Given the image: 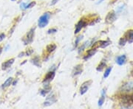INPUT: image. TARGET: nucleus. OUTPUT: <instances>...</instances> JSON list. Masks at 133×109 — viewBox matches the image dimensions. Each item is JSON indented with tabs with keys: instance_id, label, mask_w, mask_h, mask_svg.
Instances as JSON below:
<instances>
[{
	"instance_id": "nucleus-1",
	"label": "nucleus",
	"mask_w": 133,
	"mask_h": 109,
	"mask_svg": "<svg viewBox=\"0 0 133 109\" xmlns=\"http://www.w3.org/2000/svg\"><path fill=\"white\" fill-rule=\"evenodd\" d=\"M50 16V14L49 13H46L39 18V27L43 28L47 25L48 21H49Z\"/></svg>"
},
{
	"instance_id": "nucleus-2",
	"label": "nucleus",
	"mask_w": 133,
	"mask_h": 109,
	"mask_svg": "<svg viewBox=\"0 0 133 109\" xmlns=\"http://www.w3.org/2000/svg\"><path fill=\"white\" fill-rule=\"evenodd\" d=\"M34 31H35V29L34 28H32L28 32V33L27 34L26 39L24 41H25V44H30V43L33 42V37H34Z\"/></svg>"
},
{
	"instance_id": "nucleus-3",
	"label": "nucleus",
	"mask_w": 133,
	"mask_h": 109,
	"mask_svg": "<svg viewBox=\"0 0 133 109\" xmlns=\"http://www.w3.org/2000/svg\"><path fill=\"white\" fill-rule=\"evenodd\" d=\"M116 19H117V16H116V13H115V12L114 11L110 12L106 17V22L108 24H111L113 21H115L116 20Z\"/></svg>"
},
{
	"instance_id": "nucleus-4",
	"label": "nucleus",
	"mask_w": 133,
	"mask_h": 109,
	"mask_svg": "<svg viewBox=\"0 0 133 109\" xmlns=\"http://www.w3.org/2000/svg\"><path fill=\"white\" fill-rule=\"evenodd\" d=\"M92 83V81L91 80H89V81H87L85 83H84L82 84V86H81V89H80V93L81 95L84 94L89 89V86H90V85Z\"/></svg>"
},
{
	"instance_id": "nucleus-5",
	"label": "nucleus",
	"mask_w": 133,
	"mask_h": 109,
	"mask_svg": "<svg viewBox=\"0 0 133 109\" xmlns=\"http://www.w3.org/2000/svg\"><path fill=\"white\" fill-rule=\"evenodd\" d=\"M87 25V23L84 21V20H80L78 24L76 25V30H75V34H77L80 32V30L84 27H85Z\"/></svg>"
},
{
	"instance_id": "nucleus-6",
	"label": "nucleus",
	"mask_w": 133,
	"mask_h": 109,
	"mask_svg": "<svg viewBox=\"0 0 133 109\" xmlns=\"http://www.w3.org/2000/svg\"><path fill=\"white\" fill-rule=\"evenodd\" d=\"M56 101V97H55V96H54L53 95V96H49L47 97V100L44 102V106H50V105H51L52 104H53Z\"/></svg>"
},
{
	"instance_id": "nucleus-7",
	"label": "nucleus",
	"mask_w": 133,
	"mask_h": 109,
	"mask_svg": "<svg viewBox=\"0 0 133 109\" xmlns=\"http://www.w3.org/2000/svg\"><path fill=\"white\" fill-rule=\"evenodd\" d=\"M55 77V72L53 71H49L48 73L46 75L45 77H44V83L46 82V83H49Z\"/></svg>"
},
{
	"instance_id": "nucleus-8",
	"label": "nucleus",
	"mask_w": 133,
	"mask_h": 109,
	"mask_svg": "<svg viewBox=\"0 0 133 109\" xmlns=\"http://www.w3.org/2000/svg\"><path fill=\"white\" fill-rule=\"evenodd\" d=\"M126 57L125 55H120V56H118L116 59V63L119 65V66H122L125 64L126 62Z\"/></svg>"
},
{
	"instance_id": "nucleus-9",
	"label": "nucleus",
	"mask_w": 133,
	"mask_h": 109,
	"mask_svg": "<svg viewBox=\"0 0 133 109\" xmlns=\"http://www.w3.org/2000/svg\"><path fill=\"white\" fill-rule=\"evenodd\" d=\"M14 58H12V59H10V60H7V61H5V63H3L2 64V69H3V70H5V69H8V68H10V66H11V65L14 64Z\"/></svg>"
},
{
	"instance_id": "nucleus-10",
	"label": "nucleus",
	"mask_w": 133,
	"mask_h": 109,
	"mask_svg": "<svg viewBox=\"0 0 133 109\" xmlns=\"http://www.w3.org/2000/svg\"><path fill=\"white\" fill-rule=\"evenodd\" d=\"M122 90L124 91H129L133 90V81L129 82L126 84L124 85V86L122 87Z\"/></svg>"
},
{
	"instance_id": "nucleus-11",
	"label": "nucleus",
	"mask_w": 133,
	"mask_h": 109,
	"mask_svg": "<svg viewBox=\"0 0 133 109\" xmlns=\"http://www.w3.org/2000/svg\"><path fill=\"white\" fill-rule=\"evenodd\" d=\"M124 37L126 38L129 44L132 43L133 42V30H131L128 31Z\"/></svg>"
},
{
	"instance_id": "nucleus-12",
	"label": "nucleus",
	"mask_w": 133,
	"mask_h": 109,
	"mask_svg": "<svg viewBox=\"0 0 133 109\" xmlns=\"http://www.w3.org/2000/svg\"><path fill=\"white\" fill-rule=\"evenodd\" d=\"M82 69H83V65L82 64H78L77 65L73 71V75H80L82 72Z\"/></svg>"
},
{
	"instance_id": "nucleus-13",
	"label": "nucleus",
	"mask_w": 133,
	"mask_h": 109,
	"mask_svg": "<svg viewBox=\"0 0 133 109\" xmlns=\"http://www.w3.org/2000/svg\"><path fill=\"white\" fill-rule=\"evenodd\" d=\"M105 95H106V91H105V89H103L101 91V97L98 100V105L99 106H101L104 104V102L105 100Z\"/></svg>"
},
{
	"instance_id": "nucleus-14",
	"label": "nucleus",
	"mask_w": 133,
	"mask_h": 109,
	"mask_svg": "<svg viewBox=\"0 0 133 109\" xmlns=\"http://www.w3.org/2000/svg\"><path fill=\"white\" fill-rule=\"evenodd\" d=\"M12 81H13V78H12V77L7 78V79L5 80V82L3 83V85L2 86V89H5V88H7V87H8V86H10V84L12 83Z\"/></svg>"
},
{
	"instance_id": "nucleus-15",
	"label": "nucleus",
	"mask_w": 133,
	"mask_h": 109,
	"mask_svg": "<svg viewBox=\"0 0 133 109\" xmlns=\"http://www.w3.org/2000/svg\"><path fill=\"white\" fill-rule=\"evenodd\" d=\"M32 63L36 66H38V67H41V63H40V59L38 56H36L34 58L32 59Z\"/></svg>"
},
{
	"instance_id": "nucleus-16",
	"label": "nucleus",
	"mask_w": 133,
	"mask_h": 109,
	"mask_svg": "<svg viewBox=\"0 0 133 109\" xmlns=\"http://www.w3.org/2000/svg\"><path fill=\"white\" fill-rule=\"evenodd\" d=\"M56 49V45L54 44H51L50 45H48L47 46V51L48 53H51L52 52H53Z\"/></svg>"
},
{
	"instance_id": "nucleus-17",
	"label": "nucleus",
	"mask_w": 133,
	"mask_h": 109,
	"mask_svg": "<svg viewBox=\"0 0 133 109\" xmlns=\"http://www.w3.org/2000/svg\"><path fill=\"white\" fill-rule=\"evenodd\" d=\"M95 52H96V50H95V49H92V50H89V51L87 52V55L84 58V60H87V59L90 58L92 57Z\"/></svg>"
},
{
	"instance_id": "nucleus-18",
	"label": "nucleus",
	"mask_w": 133,
	"mask_h": 109,
	"mask_svg": "<svg viewBox=\"0 0 133 109\" xmlns=\"http://www.w3.org/2000/svg\"><path fill=\"white\" fill-rule=\"evenodd\" d=\"M104 67H106V63H105V62H101V63L98 66V67H97V71H102V70L104 69Z\"/></svg>"
},
{
	"instance_id": "nucleus-19",
	"label": "nucleus",
	"mask_w": 133,
	"mask_h": 109,
	"mask_svg": "<svg viewBox=\"0 0 133 109\" xmlns=\"http://www.w3.org/2000/svg\"><path fill=\"white\" fill-rule=\"evenodd\" d=\"M111 71H112V67H109V68H107V69H106V71H105V73H104V78H106L109 75H110Z\"/></svg>"
},
{
	"instance_id": "nucleus-20",
	"label": "nucleus",
	"mask_w": 133,
	"mask_h": 109,
	"mask_svg": "<svg viewBox=\"0 0 133 109\" xmlns=\"http://www.w3.org/2000/svg\"><path fill=\"white\" fill-rule=\"evenodd\" d=\"M126 41H127L126 38L125 37H124V38H122L120 40V41H119V44H120V46H124Z\"/></svg>"
},
{
	"instance_id": "nucleus-21",
	"label": "nucleus",
	"mask_w": 133,
	"mask_h": 109,
	"mask_svg": "<svg viewBox=\"0 0 133 109\" xmlns=\"http://www.w3.org/2000/svg\"><path fill=\"white\" fill-rule=\"evenodd\" d=\"M35 2H30L28 5H26V9H30V8H32L33 7H34L35 5Z\"/></svg>"
},
{
	"instance_id": "nucleus-22",
	"label": "nucleus",
	"mask_w": 133,
	"mask_h": 109,
	"mask_svg": "<svg viewBox=\"0 0 133 109\" xmlns=\"http://www.w3.org/2000/svg\"><path fill=\"white\" fill-rule=\"evenodd\" d=\"M82 38H83V36H82V35H81V36H78V37L76 38V41H75V46H76V47L78 46V43H79V42H80V41L82 39Z\"/></svg>"
},
{
	"instance_id": "nucleus-23",
	"label": "nucleus",
	"mask_w": 133,
	"mask_h": 109,
	"mask_svg": "<svg viewBox=\"0 0 133 109\" xmlns=\"http://www.w3.org/2000/svg\"><path fill=\"white\" fill-rule=\"evenodd\" d=\"M5 38V35L4 33H2V34H0V42L2 41Z\"/></svg>"
},
{
	"instance_id": "nucleus-24",
	"label": "nucleus",
	"mask_w": 133,
	"mask_h": 109,
	"mask_svg": "<svg viewBox=\"0 0 133 109\" xmlns=\"http://www.w3.org/2000/svg\"><path fill=\"white\" fill-rule=\"evenodd\" d=\"M33 52V50H32V49H29L28 51H27V52H26V54H27V55L28 56V55H30Z\"/></svg>"
},
{
	"instance_id": "nucleus-25",
	"label": "nucleus",
	"mask_w": 133,
	"mask_h": 109,
	"mask_svg": "<svg viewBox=\"0 0 133 109\" xmlns=\"http://www.w3.org/2000/svg\"><path fill=\"white\" fill-rule=\"evenodd\" d=\"M57 30H56V29H50V30H48V33H52V32H56Z\"/></svg>"
},
{
	"instance_id": "nucleus-26",
	"label": "nucleus",
	"mask_w": 133,
	"mask_h": 109,
	"mask_svg": "<svg viewBox=\"0 0 133 109\" xmlns=\"http://www.w3.org/2000/svg\"><path fill=\"white\" fill-rule=\"evenodd\" d=\"M26 4H25V3H22V4H21V5H20V7H21V9H26L25 7H26Z\"/></svg>"
},
{
	"instance_id": "nucleus-27",
	"label": "nucleus",
	"mask_w": 133,
	"mask_h": 109,
	"mask_svg": "<svg viewBox=\"0 0 133 109\" xmlns=\"http://www.w3.org/2000/svg\"><path fill=\"white\" fill-rule=\"evenodd\" d=\"M58 1V0H53L52 1V2L50 3V5L52 6V5H56V2Z\"/></svg>"
},
{
	"instance_id": "nucleus-28",
	"label": "nucleus",
	"mask_w": 133,
	"mask_h": 109,
	"mask_svg": "<svg viewBox=\"0 0 133 109\" xmlns=\"http://www.w3.org/2000/svg\"><path fill=\"white\" fill-rule=\"evenodd\" d=\"M24 55H25V52H22V53H20V54H19V58H21V57L24 56Z\"/></svg>"
},
{
	"instance_id": "nucleus-29",
	"label": "nucleus",
	"mask_w": 133,
	"mask_h": 109,
	"mask_svg": "<svg viewBox=\"0 0 133 109\" xmlns=\"http://www.w3.org/2000/svg\"><path fill=\"white\" fill-rule=\"evenodd\" d=\"M2 52V47H0V55H1Z\"/></svg>"
},
{
	"instance_id": "nucleus-30",
	"label": "nucleus",
	"mask_w": 133,
	"mask_h": 109,
	"mask_svg": "<svg viewBox=\"0 0 133 109\" xmlns=\"http://www.w3.org/2000/svg\"><path fill=\"white\" fill-rule=\"evenodd\" d=\"M11 1H16V0H11Z\"/></svg>"
},
{
	"instance_id": "nucleus-31",
	"label": "nucleus",
	"mask_w": 133,
	"mask_h": 109,
	"mask_svg": "<svg viewBox=\"0 0 133 109\" xmlns=\"http://www.w3.org/2000/svg\"><path fill=\"white\" fill-rule=\"evenodd\" d=\"M132 97H133V96H132Z\"/></svg>"
}]
</instances>
